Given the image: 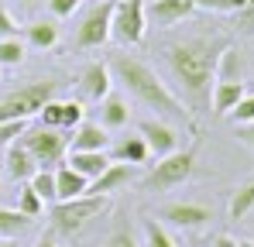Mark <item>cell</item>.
I'll return each mask as SVG.
<instances>
[{
    "mask_svg": "<svg viewBox=\"0 0 254 247\" xmlns=\"http://www.w3.org/2000/svg\"><path fill=\"white\" fill-rule=\"evenodd\" d=\"M0 247H21V244H17L14 237H0Z\"/></svg>",
    "mask_w": 254,
    "mask_h": 247,
    "instance_id": "60d3db41",
    "label": "cell"
},
{
    "mask_svg": "<svg viewBox=\"0 0 254 247\" xmlns=\"http://www.w3.org/2000/svg\"><path fill=\"white\" fill-rule=\"evenodd\" d=\"M244 72H248V59L237 45H227L220 62H216V79L223 82H244Z\"/></svg>",
    "mask_w": 254,
    "mask_h": 247,
    "instance_id": "ac0fdd59",
    "label": "cell"
},
{
    "mask_svg": "<svg viewBox=\"0 0 254 247\" xmlns=\"http://www.w3.org/2000/svg\"><path fill=\"white\" fill-rule=\"evenodd\" d=\"M103 209H107V196H79V199L52 203V227L59 234H79Z\"/></svg>",
    "mask_w": 254,
    "mask_h": 247,
    "instance_id": "8992f818",
    "label": "cell"
},
{
    "mask_svg": "<svg viewBox=\"0 0 254 247\" xmlns=\"http://www.w3.org/2000/svg\"><path fill=\"white\" fill-rule=\"evenodd\" d=\"M237 137H241V141L254 151V121L251 124H241V127H237Z\"/></svg>",
    "mask_w": 254,
    "mask_h": 247,
    "instance_id": "74e56055",
    "label": "cell"
},
{
    "mask_svg": "<svg viewBox=\"0 0 254 247\" xmlns=\"http://www.w3.org/2000/svg\"><path fill=\"white\" fill-rule=\"evenodd\" d=\"M196 10H213V14H237L244 7H251L248 0H192Z\"/></svg>",
    "mask_w": 254,
    "mask_h": 247,
    "instance_id": "f546056e",
    "label": "cell"
},
{
    "mask_svg": "<svg viewBox=\"0 0 254 247\" xmlns=\"http://www.w3.org/2000/svg\"><path fill=\"white\" fill-rule=\"evenodd\" d=\"M127 117H130V110H127V100L121 93H107L103 100H100V124L107 127V130H117V127H124Z\"/></svg>",
    "mask_w": 254,
    "mask_h": 247,
    "instance_id": "d6986e66",
    "label": "cell"
},
{
    "mask_svg": "<svg viewBox=\"0 0 254 247\" xmlns=\"http://www.w3.org/2000/svg\"><path fill=\"white\" fill-rule=\"evenodd\" d=\"M141 230H144V247H179V244H175V237H172L155 216L141 220Z\"/></svg>",
    "mask_w": 254,
    "mask_h": 247,
    "instance_id": "d4e9b609",
    "label": "cell"
},
{
    "mask_svg": "<svg viewBox=\"0 0 254 247\" xmlns=\"http://www.w3.org/2000/svg\"><path fill=\"white\" fill-rule=\"evenodd\" d=\"M189 14H196L192 0H148L144 3V17L151 28H172V24L186 21Z\"/></svg>",
    "mask_w": 254,
    "mask_h": 247,
    "instance_id": "7c38bea8",
    "label": "cell"
},
{
    "mask_svg": "<svg viewBox=\"0 0 254 247\" xmlns=\"http://www.w3.org/2000/svg\"><path fill=\"white\" fill-rule=\"evenodd\" d=\"M24 130H28V121H3V124H0V148L14 144Z\"/></svg>",
    "mask_w": 254,
    "mask_h": 247,
    "instance_id": "d6a6232c",
    "label": "cell"
},
{
    "mask_svg": "<svg viewBox=\"0 0 254 247\" xmlns=\"http://www.w3.org/2000/svg\"><path fill=\"white\" fill-rule=\"evenodd\" d=\"M237 247H254V241H237Z\"/></svg>",
    "mask_w": 254,
    "mask_h": 247,
    "instance_id": "b9f144b4",
    "label": "cell"
},
{
    "mask_svg": "<svg viewBox=\"0 0 254 247\" xmlns=\"http://www.w3.org/2000/svg\"><path fill=\"white\" fill-rule=\"evenodd\" d=\"M28 3H31V0H28Z\"/></svg>",
    "mask_w": 254,
    "mask_h": 247,
    "instance_id": "f6af8a7d",
    "label": "cell"
},
{
    "mask_svg": "<svg viewBox=\"0 0 254 247\" xmlns=\"http://www.w3.org/2000/svg\"><path fill=\"white\" fill-rule=\"evenodd\" d=\"M237 24H241V31L254 35V7H244V10H237Z\"/></svg>",
    "mask_w": 254,
    "mask_h": 247,
    "instance_id": "8d00e7d4",
    "label": "cell"
},
{
    "mask_svg": "<svg viewBox=\"0 0 254 247\" xmlns=\"http://www.w3.org/2000/svg\"><path fill=\"white\" fill-rule=\"evenodd\" d=\"M134 168H137V165L110 162V165H107V172H103V175H96V179L89 182V192H86V196H110V192H117V189H124L127 182L134 179Z\"/></svg>",
    "mask_w": 254,
    "mask_h": 247,
    "instance_id": "4fadbf2b",
    "label": "cell"
},
{
    "mask_svg": "<svg viewBox=\"0 0 254 247\" xmlns=\"http://www.w3.org/2000/svg\"><path fill=\"white\" fill-rule=\"evenodd\" d=\"M62 82L55 76H45V79H24L17 86H10L7 93H0V124L3 121H31L38 117L48 100H55Z\"/></svg>",
    "mask_w": 254,
    "mask_h": 247,
    "instance_id": "3957f363",
    "label": "cell"
},
{
    "mask_svg": "<svg viewBox=\"0 0 254 247\" xmlns=\"http://www.w3.org/2000/svg\"><path fill=\"white\" fill-rule=\"evenodd\" d=\"M227 45H234L227 35H210V38L172 41L165 48L169 72L175 76L182 96H186L182 103L192 114H203L210 107V93H213V82H216V62H220Z\"/></svg>",
    "mask_w": 254,
    "mask_h": 247,
    "instance_id": "6da1fadb",
    "label": "cell"
},
{
    "mask_svg": "<svg viewBox=\"0 0 254 247\" xmlns=\"http://www.w3.org/2000/svg\"><path fill=\"white\" fill-rule=\"evenodd\" d=\"M107 65H110L114 79L121 82L141 107L155 110V117H162V121H169V124H182V127H189V130H196V114L172 93L165 82L158 79V72H155L151 65H144L141 59H134V55H127V52L114 55Z\"/></svg>",
    "mask_w": 254,
    "mask_h": 247,
    "instance_id": "7a4b0ae2",
    "label": "cell"
},
{
    "mask_svg": "<svg viewBox=\"0 0 254 247\" xmlns=\"http://www.w3.org/2000/svg\"><path fill=\"white\" fill-rule=\"evenodd\" d=\"M254 209V182H248V185H241L234 196H230V206H227V216L237 223V220H244L248 213Z\"/></svg>",
    "mask_w": 254,
    "mask_h": 247,
    "instance_id": "cb8c5ba5",
    "label": "cell"
},
{
    "mask_svg": "<svg viewBox=\"0 0 254 247\" xmlns=\"http://www.w3.org/2000/svg\"><path fill=\"white\" fill-rule=\"evenodd\" d=\"M210 247H237V241H234V237H227V234H220Z\"/></svg>",
    "mask_w": 254,
    "mask_h": 247,
    "instance_id": "f35d334b",
    "label": "cell"
},
{
    "mask_svg": "<svg viewBox=\"0 0 254 247\" xmlns=\"http://www.w3.org/2000/svg\"><path fill=\"white\" fill-rule=\"evenodd\" d=\"M248 89H244V82H223L216 79L213 82V93H210V107L216 117H227L237 103H241V96H244Z\"/></svg>",
    "mask_w": 254,
    "mask_h": 247,
    "instance_id": "2e32d148",
    "label": "cell"
},
{
    "mask_svg": "<svg viewBox=\"0 0 254 247\" xmlns=\"http://www.w3.org/2000/svg\"><path fill=\"white\" fill-rule=\"evenodd\" d=\"M24 38L28 45H35V48H55L59 45V24L55 21H31L28 28H24Z\"/></svg>",
    "mask_w": 254,
    "mask_h": 247,
    "instance_id": "7402d4cb",
    "label": "cell"
},
{
    "mask_svg": "<svg viewBox=\"0 0 254 247\" xmlns=\"http://www.w3.org/2000/svg\"><path fill=\"white\" fill-rule=\"evenodd\" d=\"M24 230H31V216L21 209H0V237H21Z\"/></svg>",
    "mask_w": 254,
    "mask_h": 247,
    "instance_id": "603a6c76",
    "label": "cell"
},
{
    "mask_svg": "<svg viewBox=\"0 0 254 247\" xmlns=\"http://www.w3.org/2000/svg\"><path fill=\"white\" fill-rule=\"evenodd\" d=\"M103 247H137V241H134V230L127 227V223H121L107 241H103Z\"/></svg>",
    "mask_w": 254,
    "mask_h": 247,
    "instance_id": "836d02e7",
    "label": "cell"
},
{
    "mask_svg": "<svg viewBox=\"0 0 254 247\" xmlns=\"http://www.w3.org/2000/svg\"><path fill=\"white\" fill-rule=\"evenodd\" d=\"M107 165H110V155H107V151H72V155H69V168H76L89 182H93L96 175H103Z\"/></svg>",
    "mask_w": 254,
    "mask_h": 247,
    "instance_id": "ffe728a7",
    "label": "cell"
},
{
    "mask_svg": "<svg viewBox=\"0 0 254 247\" xmlns=\"http://www.w3.org/2000/svg\"><path fill=\"white\" fill-rule=\"evenodd\" d=\"M76 7H79V0H48V10H52L55 17H72Z\"/></svg>",
    "mask_w": 254,
    "mask_h": 247,
    "instance_id": "e575fe53",
    "label": "cell"
},
{
    "mask_svg": "<svg viewBox=\"0 0 254 247\" xmlns=\"http://www.w3.org/2000/svg\"><path fill=\"white\" fill-rule=\"evenodd\" d=\"M144 3H148V0H117V3H114L110 38L121 41L124 48L127 45H141V41H144V28H148Z\"/></svg>",
    "mask_w": 254,
    "mask_h": 247,
    "instance_id": "52a82bcc",
    "label": "cell"
},
{
    "mask_svg": "<svg viewBox=\"0 0 254 247\" xmlns=\"http://www.w3.org/2000/svg\"><path fill=\"white\" fill-rule=\"evenodd\" d=\"M251 41H254V35H251Z\"/></svg>",
    "mask_w": 254,
    "mask_h": 247,
    "instance_id": "ee69618b",
    "label": "cell"
},
{
    "mask_svg": "<svg viewBox=\"0 0 254 247\" xmlns=\"http://www.w3.org/2000/svg\"><path fill=\"white\" fill-rule=\"evenodd\" d=\"M89 192V179H83L76 168L69 165H59L55 168V203H65V199H79Z\"/></svg>",
    "mask_w": 254,
    "mask_h": 247,
    "instance_id": "9a60e30c",
    "label": "cell"
},
{
    "mask_svg": "<svg viewBox=\"0 0 254 247\" xmlns=\"http://www.w3.org/2000/svg\"><path fill=\"white\" fill-rule=\"evenodd\" d=\"M35 247H59V244H55L52 234H45V237H38V244H35Z\"/></svg>",
    "mask_w": 254,
    "mask_h": 247,
    "instance_id": "ab89813d",
    "label": "cell"
},
{
    "mask_svg": "<svg viewBox=\"0 0 254 247\" xmlns=\"http://www.w3.org/2000/svg\"><path fill=\"white\" fill-rule=\"evenodd\" d=\"M114 89V72L107 62H86L79 72V96L89 103H100L107 93Z\"/></svg>",
    "mask_w": 254,
    "mask_h": 247,
    "instance_id": "8fae6325",
    "label": "cell"
},
{
    "mask_svg": "<svg viewBox=\"0 0 254 247\" xmlns=\"http://www.w3.org/2000/svg\"><path fill=\"white\" fill-rule=\"evenodd\" d=\"M248 3H251V7H254V0H248Z\"/></svg>",
    "mask_w": 254,
    "mask_h": 247,
    "instance_id": "7bdbcfd3",
    "label": "cell"
},
{
    "mask_svg": "<svg viewBox=\"0 0 254 247\" xmlns=\"http://www.w3.org/2000/svg\"><path fill=\"white\" fill-rule=\"evenodd\" d=\"M65 134H69V130L35 124V127H28L17 141L28 148V155L38 162V168H52V165H59L65 158V148H69V137H65Z\"/></svg>",
    "mask_w": 254,
    "mask_h": 247,
    "instance_id": "5b68a950",
    "label": "cell"
},
{
    "mask_svg": "<svg viewBox=\"0 0 254 247\" xmlns=\"http://www.w3.org/2000/svg\"><path fill=\"white\" fill-rule=\"evenodd\" d=\"M148 158H151V151H148L144 137H141V134H134V137H121V141L114 144V158H110V162H124V165H144Z\"/></svg>",
    "mask_w": 254,
    "mask_h": 247,
    "instance_id": "44dd1931",
    "label": "cell"
},
{
    "mask_svg": "<svg viewBox=\"0 0 254 247\" xmlns=\"http://www.w3.org/2000/svg\"><path fill=\"white\" fill-rule=\"evenodd\" d=\"M28 185L42 196V203H55V172H52V168H38V172L28 179Z\"/></svg>",
    "mask_w": 254,
    "mask_h": 247,
    "instance_id": "484cf974",
    "label": "cell"
},
{
    "mask_svg": "<svg viewBox=\"0 0 254 247\" xmlns=\"http://www.w3.org/2000/svg\"><path fill=\"white\" fill-rule=\"evenodd\" d=\"M162 220L179 230H203L213 220V209L206 203H169L162 206Z\"/></svg>",
    "mask_w": 254,
    "mask_h": 247,
    "instance_id": "30bf717a",
    "label": "cell"
},
{
    "mask_svg": "<svg viewBox=\"0 0 254 247\" xmlns=\"http://www.w3.org/2000/svg\"><path fill=\"white\" fill-rule=\"evenodd\" d=\"M137 134L144 137V144H148V151H151L155 158H165L172 151H179V144H182V134H179L169 121H162V117L141 121L137 124Z\"/></svg>",
    "mask_w": 254,
    "mask_h": 247,
    "instance_id": "9c48e42d",
    "label": "cell"
},
{
    "mask_svg": "<svg viewBox=\"0 0 254 247\" xmlns=\"http://www.w3.org/2000/svg\"><path fill=\"white\" fill-rule=\"evenodd\" d=\"M35 172H38V162L28 155V148H24L21 141L7 144V175H10L14 182H28Z\"/></svg>",
    "mask_w": 254,
    "mask_h": 247,
    "instance_id": "e0dca14e",
    "label": "cell"
},
{
    "mask_svg": "<svg viewBox=\"0 0 254 247\" xmlns=\"http://www.w3.org/2000/svg\"><path fill=\"white\" fill-rule=\"evenodd\" d=\"M38 124L42 127H59L62 124V100H48L42 110H38ZM62 130V127H59Z\"/></svg>",
    "mask_w": 254,
    "mask_h": 247,
    "instance_id": "4dcf8cb0",
    "label": "cell"
},
{
    "mask_svg": "<svg viewBox=\"0 0 254 247\" xmlns=\"http://www.w3.org/2000/svg\"><path fill=\"white\" fill-rule=\"evenodd\" d=\"M14 35H17V24L7 14V7H0V38H14Z\"/></svg>",
    "mask_w": 254,
    "mask_h": 247,
    "instance_id": "d590c367",
    "label": "cell"
},
{
    "mask_svg": "<svg viewBox=\"0 0 254 247\" xmlns=\"http://www.w3.org/2000/svg\"><path fill=\"white\" fill-rule=\"evenodd\" d=\"M196 155H199V144H189V148H179L165 158H158V165L141 179V189L144 192H169L175 185H182L196 168Z\"/></svg>",
    "mask_w": 254,
    "mask_h": 247,
    "instance_id": "277c9868",
    "label": "cell"
},
{
    "mask_svg": "<svg viewBox=\"0 0 254 247\" xmlns=\"http://www.w3.org/2000/svg\"><path fill=\"white\" fill-rule=\"evenodd\" d=\"M114 3L117 0H96L89 10L83 14L79 28H76V48H100L110 41V21H114Z\"/></svg>",
    "mask_w": 254,
    "mask_h": 247,
    "instance_id": "ba28073f",
    "label": "cell"
},
{
    "mask_svg": "<svg viewBox=\"0 0 254 247\" xmlns=\"http://www.w3.org/2000/svg\"><path fill=\"white\" fill-rule=\"evenodd\" d=\"M86 121V107L83 100H62V130H76L79 124Z\"/></svg>",
    "mask_w": 254,
    "mask_h": 247,
    "instance_id": "4316f807",
    "label": "cell"
},
{
    "mask_svg": "<svg viewBox=\"0 0 254 247\" xmlns=\"http://www.w3.org/2000/svg\"><path fill=\"white\" fill-rule=\"evenodd\" d=\"M107 144H110V137H107V127L100 121H83L69 137L72 151H107Z\"/></svg>",
    "mask_w": 254,
    "mask_h": 247,
    "instance_id": "5bb4252c",
    "label": "cell"
},
{
    "mask_svg": "<svg viewBox=\"0 0 254 247\" xmlns=\"http://www.w3.org/2000/svg\"><path fill=\"white\" fill-rule=\"evenodd\" d=\"M227 117H234L237 127H241V124H251L254 121V93H244V96H241V103H237Z\"/></svg>",
    "mask_w": 254,
    "mask_h": 247,
    "instance_id": "1f68e13d",
    "label": "cell"
},
{
    "mask_svg": "<svg viewBox=\"0 0 254 247\" xmlns=\"http://www.w3.org/2000/svg\"><path fill=\"white\" fill-rule=\"evenodd\" d=\"M24 62V41L17 38H0V65H21Z\"/></svg>",
    "mask_w": 254,
    "mask_h": 247,
    "instance_id": "f1b7e54d",
    "label": "cell"
},
{
    "mask_svg": "<svg viewBox=\"0 0 254 247\" xmlns=\"http://www.w3.org/2000/svg\"><path fill=\"white\" fill-rule=\"evenodd\" d=\"M17 209H21L24 216H31V220H35V216H42V213H45V203H42V196H38V192H35V189H31L28 182L21 185V196H17Z\"/></svg>",
    "mask_w": 254,
    "mask_h": 247,
    "instance_id": "83f0119b",
    "label": "cell"
}]
</instances>
